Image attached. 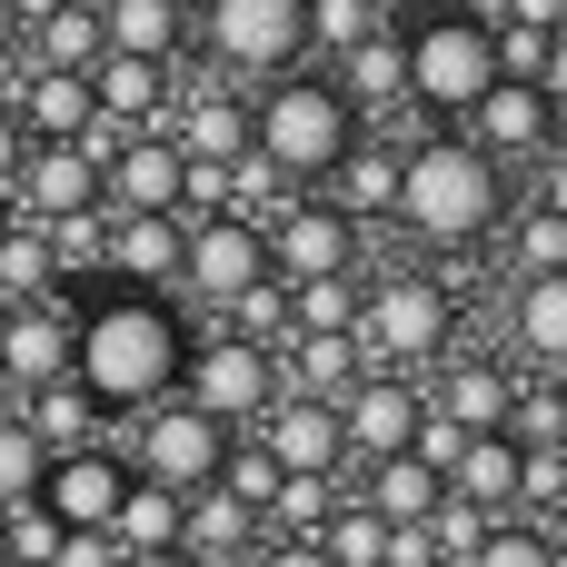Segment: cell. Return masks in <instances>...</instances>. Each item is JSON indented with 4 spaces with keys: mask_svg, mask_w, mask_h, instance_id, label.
Returning <instances> with one entry per match:
<instances>
[{
    "mask_svg": "<svg viewBox=\"0 0 567 567\" xmlns=\"http://www.w3.org/2000/svg\"><path fill=\"white\" fill-rule=\"evenodd\" d=\"M179 369H189V329L169 299H100L70 319V389L100 409V419H140L159 399H179Z\"/></svg>",
    "mask_w": 567,
    "mask_h": 567,
    "instance_id": "obj_1",
    "label": "cell"
},
{
    "mask_svg": "<svg viewBox=\"0 0 567 567\" xmlns=\"http://www.w3.org/2000/svg\"><path fill=\"white\" fill-rule=\"evenodd\" d=\"M508 209H518V199H508V169L478 159L468 140H409V150H399V209H389V219H409V239H429V249H478V239H498Z\"/></svg>",
    "mask_w": 567,
    "mask_h": 567,
    "instance_id": "obj_2",
    "label": "cell"
},
{
    "mask_svg": "<svg viewBox=\"0 0 567 567\" xmlns=\"http://www.w3.org/2000/svg\"><path fill=\"white\" fill-rule=\"evenodd\" d=\"M359 140H369V120H359V110H349L319 70L269 80V90H259V110H249V150H259L289 189H299V179H329Z\"/></svg>",
    "mask_w": 567,
    "mask_h": 567,
    "instance_id": "obj_3",
    "label": "cell"
},
{
    "mask_svg": "<svg viewBox=\"0 0 567 567\" xmlns=\"http://www.w3.org/2000/svg\"><path fill=\"white\" fill-rule=\"evenodd\" d=\"M458 349V289L429 279V269H389V279H359V359L389 369V379H419Z\"/></svg>",
    "mask_w": 567,
    "mask_h": 567,
    "instance_id": "obj_4",
    "label": "cell"
},
{
    "mask_svg": "<svg viewBox=\"0 0 567 567\" xmlns=\"http://www.w3.org/2000/svg\"><path fill=\"white\" fill-rule=\"evenodd\" d=\"M399 60H409V100H419V110H449V120H468V110H478V90L498 80V40H488V30H468L458 10H439V20H419V30H399Z\"/></svg>",
    "mask_w": 567,
    "mask_h": 567,
    "instance_id": "obj_5",
    "label": "cell"
},
{
    "mask_svg": "<svg viewBox=\"0 0 567 567\" xmlns=\"http://www.w3.org/2000/svg\"><path fill=\"white\" fill-rule=\"evenodd\" d=\"M199 40L229 80H289L309 60V0H209Z\"/></svg>",
    "mask_w": 567,
    "mask_h": 567,
    "instance_id": "obj_6",
    "label": "cell"
},
{
    "mask_svg": "<svg viewBox=\"0 0 567 567\" xmlns=\"http://www.w3.org/2000/svg\"><path fill=\"white\" fill-rule=\"evenodd\" d=\"M219 458H229V429H209L189 399H159V409H140L120 468L150 478V488H169V498H199V488H219Z\"/></svg>",
    "mask_w": 567,
    "mask_h": 567,
    "instance_id": "obj_7",
    "label": "cell"
},
{
    "mask_svg": "<svg viewBox=\"0 0 567 567\" xmlns=\"http://www.w3.org/2000/svg\"><path fill=\"white\" fill-rule=\"evenodd\" d=\"M179 399H189L209 429H259V419H269V399H279V379H269V359H259V349H239V339H189Z\"/></svg>",
    "mask_w": 567,
    "mask_h": 567,
    "instance_id": "obj_8",
    "label": "cell"
},
{
    "mask_svg": "<svg viewBox=\"0 0 567 567\" xmlns=\"http://www.w3.org/2000/svg\"><path fill=\"white\" fill-rule=\"evenodd\" d=\"M259 239H269V279H279V289H309V279H349V269H359V229H349L329 199H289V209H279Z\"/></svg>",
    "mask_w": 567,
    "mask_h": 567,
    "instance_id": "obj_9",
    "label": "cell"
},
{
    "mask_svg": "<svg viewBox=\"0 0 567 567\" xmlns=\"http://www.w3.org/2000/svg\"><path fill=\"white\" fill-rule=\"evenodd\" d=\"M329 419H339V449L379 468V458H399V449L419 439V419H429V389H419V379H389V369H369V379H359V389H349Z\"/></svg>",
    "mask_w": 567,
    "mask_h": 567,
    "instance_id": "obj_10",
    "label": "cell"
},
{
    "mask_svg": "<svg viewBox=\"0 0 567 567\" xmlns=\"http://www.w3.org/2000/svg\"><path fill=\"white\" fill-rule=\"evenodd\" d=\"M10 209H20L30 229L100 209V159H90V150H70V140H30V150H20V169H10Z\"/></svg>",
    "mask_w": 567,
    "mask_h": 567,
    "instance_id": "obj_11",
    "label": "cell"
},
{
    "mask_svg": "<svg viewBox=\"0 0 567 567\" xmlns=\"http://www.w3.org/2000/svg\"><path fill=\"white\" fill-rule=\"evenodd\" d=\"M100 209L110 219H179V150L159 130H130L100 159Z\"/></svg>",
    "mask_w": 567,
    "mask_h": 567,
    "instance_id": "obj_12",
    "label": "cell"
},
{
    "mask_svg": "<svg viewBox=\"0 0 567 567\" xmlns=\"http://www.w3.org/2000/svg\"><path fill=\"white\" fill-rule=\"evenodd\" d=\"M179 279L199 289V299H239V289H259L269 279V239L259 229H239V219H179Z\"/></svg>",
    "mask_w": 567,
    "mask_h": 567,
    "instance_id": "obj_13",
    "label": "cell"
},
{
    "mask_svg": "<svg viewBox=\"0 0 567 567\" xmlns=\"http://www.w3.org/2000/svg\"><path fill=\"white\" fill-rule=\"evenodd\" d=\"M548 130H558V100H548V90H528V80H488L458 140H468L478 159H498V169H508V159H538V150H548Z\"/></svg>",
    "mask_w": 567,
    "mask_h": 567,
    "instance_id": "obj_14",
    "label": "cell"
},
{
    "mask_svg": "<svg viewBox=\"0 0 567 567\" xmlns=\"http://www.w3.org/2000/svg\"><path fill=\"white\" fill-rule=\"evenodd\" d=\"M120 488H130L120 449H80V458H50V478H40V518H50L60 538H100V528H110V508H120Z\"/></svg>",
    "mask_w": 567,
    "mask_h": 567,
    "instance_id": "obj_15",
    "label": "cell"
},
{
    "mask_svg": "<svg viewBox=\"0 0 567 567\" xmlns=\"http://www.w3.org/2000/svg\"><path fill=\"white\" fill-rule=\"evenodd\" d=\"M239 439H259L279 478H339V468H349L339 419H329L319 399H269V419H259V429H239Z\"/></svg>",
    "mask_w": 567,
    "mask_h": 567,
    "instance_id": "obj_16",
    "label": "cell"
},
{
    "mask_svg": "<svg viewBox=\"0 0 567 567\" xmlns=\"http://www.w3.org/2000/svg\"><path fill=\"white\" fill-rule=\"evenodd\" d=\"M0 379L30 399V389H50V379H70V309H0Z\"/></svg>",
    "mask_w": 567,
    "mask_h": 567,
    "instance_id": "obj_17",
    "label": "cell"
},
{
    "mask_svg": "<svg viewBox=\"0 0 567 567\" xmlns=\"http://www.w3.org/2000/svg\"><path fill=\"white\" fill-rule=\"evenodd\" d=\"M508 399H518V379H508L498 359H449L429 419H449L458 439H498V429H508Z\"/></svg>",
    "mask_w": 567,
    "mask_h": 567,
    "instance_id": "obj_18",
    "label": "cell"
},
{
    "mask_svg": "<svg viewBox=\"0 0 567 567\" xmlns=\"http://www.w3.org/2000/svg\"><path fill=\"white\" fill-rule=\"evenodd\" d=\"M90 110L120 120V130H159V120H169V70H159V60L100 50V60H90Z\"/></svg>",
    "mask_w": 567,
    "mask_h": 567,
    "instance_id": "obj_19",
    "label": "cell"
},
{
    "mask_svg": "<svg viewBox=\"0 0 567 567\" xmlns=\"http://www.w3.org/2000/svg\"><path fill=\"white\" fill-rule=\"evenodd\" d=\"M100 269H120L140 299H159L179 279V219H110L100 229Z\"/></svg>",
    "mask_w": 567,
    "mask_h": 567,
    "instance_id": "obj_20",
    "label": "cell"
},
{
    "mask_svg": "<svg viewBox=\"0 0 567 567\" xmlns=\"http://www.w3.org/2000/svg\"><path fill=\"white\" fill-rule=\"evenodd\" d=\"M100 10V50H120V60H179V30H189V10L179 0H90Z\"/></svg>",
    "mask_w": 567,
    "mask_h": 567,
    "instance_id": "obj_21",
    "label": "cell"
},
{
    "mask_svg": "<svg viewBox=\"0 0 567 567\" xmlns=\"http://www.w3.org/2000/svg\"><path fill=\"white\" fill-rule=\"evenodd\" d=\"M10 120H20V140H80L100 110H90V80H70V70H30V80L10 90Z\"/></svg>",
    "mask_w": 567,
    "mask_h": 567,
    "instance_id": "obj_22",
    "label": "cell"
},
{
    "mask_svg": "<svg viewBox=\"0 0 567 567\" xmlns=\"http://www.w3.org/2000/svg\"><path fill=\"white\" fill-rule=\"evenodd\" d=\"M329 209L359 229V219H389L399 209V140H359L339 169H329Z\"/></svg>",
    "mask_w": 567,
    "mask_h": 567,
    "instance_id": "obj_23",
    "label": "cell"
},
{
    "mask_svg": "<svg viewBox=\"0 0 567 567\" xmlns=\"http://www.w3.org/2000/svg\"><path fill=\"white\" fill-rule=\"evenodd\" d=\"M329 90H339L359 120H369V110H399V100H409V60H399V30H369L359 50H339V80H329Z\"/></svg>",
    "mask_w": 567,
    "mask_h": 567,
    "instance_id": "obj_24",
    "label": "cell"
},
{
    "mask_svg": "<svg viewBox=\"0 0 567 567\" xmlns=\"http://www.w3.org/2000/svg\"><path fill=\"white\" fill-rule=\"evenodd\" d=\"M508 329H518V349H528V379H558V359H567V279H518Z\"/></svg>",
    "mask_w": 567,
    "mask_h": 567,
    "instance_id": "obj_25",
    "label": "cell"
},
{
    "mask_svg": "<svg viewBox=\"0 0 567 567\" xmlns=\"http://www.w3.org/2000/svg\"><path fill=\"white\" fill-rule=\"evenodd\" d=\"M20 429L40 439V458H80V449H110L100 439V409L70 389V379H50V389H30V409H20Z\"/></svg>",
    "mask_w": 567,
    "mask_h": 567,
    "instance_id": "obj_26",
    "label": "cell"
},
{
    "mask_svg": "<svg viewBox=\"0 0 567 567\" xmlns=\"http://www.w3.org/2000/svg\"><path fill=\"white\" fill-rule=\"evenodd\" d=\"M439 498H449V488H439L409 449H399V458H379V468H369V488H359V508H369L379 528H429V518H439Z\"/></svg>",
    "mask_w": 567,
    "mask_h": 567,
    "instance_id": "obj_27",
    "label": "cell"
},
{
    "mask_svg": "<svg viewBox=\"0 0 567 567\" xmlns=\"http://www.w3.org/2000/svg\"><path fill=\"white\" fill-rule=\"evenodd\" d=\"M100 538H110L120 558H169V548H179V498H169V488H150V478H130Z\"/></svg>",
    "mask_w": 567,
    "mask_h": 567,
    "instance_id": "obj_28",
    "label": "cell"
},
{
    "mask_svg": "<svg viewBox=\"0 0 567 567\" xmlns=\"http://www.w3.org/2000/svg\"><path fill=\"white\" fill-rule=\"evenodd\" d=\"M449 498L478 508V518H508L518 508V449L508 439H468V458L449 468Z\"/></svg>",
    "mask_w": 567,
    "mask_h": 567,
    "instance_id": "obj_29",
    "label": "cell"
},
{
    "mask_svg": "<svg viewBox=\"0 0 567 567\" xmlns=\"http://www.w3.org/2000/svg\"><path fill=\"white\" fill-rule=\"evenodd\" d=\"M30 50H40V70L90 80V60H100V10H90V0H50V10L30 20Z\"/></svg>",
    "mask_w": 567,
    "mask_h": 567,
    "instance_id": "obj_30",
    "label": "cell"
},
{
    "mask_svg": "<svg viewBox=\"0 0 567 567\" xmlns=\"http://www.w3.org/2000/svg\"><path fill=\"white\" fill-rule=\"evenodd\" d=\"M219 189H229V199H219V219H239V229H269V219L299 199V189H289L259 150H249V159H229V169H219Z\"/></svg>",
    "mask_w": 567,
    "mask_h": 567,
    "instance_id": "obj_31",
    "label": "cell"
},
{
    "mask_svg": "<svg viewBox=\"0 0 567 567\" xmlns=\"http://www.w3.org/2000/svg\"><path fill=\"white\" fill-rule=\"evenodd\" d=\"M289 329H299V339H359V269L289 289Z\"/></svg>",
    "mask_w": 567,
    "mask_h": 567,
    "instance_id": "obj_32",
    "label": "cell"
},
{
    "mask_svg": "<svg viewBox=\"0 0 567 567\" xmlns=\"http://www.w3.org/2000/svg\"><path fill=\"white\" fill-rule=\"evenodd\" d=\"M508 249H518V279H567V209L558 199H528L518 229H508Z\"/></svg>",
    "mask_w": 567,
    "mask_h": 567,
    "instance_id": "obj_33",
    "label": "cell"
},
{
    "mask_svg": "<svg viewBox=\"0 0 567 567\" xmlns=\"http://www.w3.org/2000/svg\"><path fill=\"white\" fill-rule=\"evenodd\" d=\"M339 498H349L339 478H279V498L259 508V528H279V538H319V528L339 518Z\"/></svg>",
    "mask_w": 567,
    "mask_h": 567,
    "instance_id": "obj_34",
    "label": "cell"
},
{
    "mask_svg": "<svg viewBox=\"0 0 567 567\" xmlns=\"http://www.w3.org/2000/svg\"><path fill=\"white\" fill-rule=\"evenodd\" d=\"M309 548H319L329 567H389V528H379V518H369L359 498H339V518H329V528H319Z\"/></svg>",
    "mask_w": 567,
    "mask_h": 567,
    "instance_id": "obj_35",
    "label": "cell"
},
{
    "mask_svg": "<svg viewBox=\"0 0 567 567\" xmlns=\"http://www.w3.org/2000/svg\"><path fill=\"white\" fill-rule=\"evenodd\" d=\"M369 30H389V0H309V50L329 40V60H339V50H359Z\"/></svg>",
    "mask_w": 567,
    "mask_h": 567,
    "instance_id": "obj_36",
    "label": "cell"
},
{
    "mask_svg": "<svg viewBox=\"0 0 567 567\" xmlns=\"http://www.w3.org/2000/svg\"><path fill=\"white\" fill-rule=\"evenodd\" d=\"M40 478H50L40 439H30L20 419H0V508H30V498H40Z\"/></svg>",
    "mask_w": 567,
    "mask_h": 567,
    "instance_id": "obj_37",
    "label": "cell"
},
{
    "mask_svg": "<svg viewBox=\"0 0 567 567\" xmlns=\"http://www.w3.org/2000/svg\"><path fill=\"white\" fill-rule=\"evenodd\" d=\"M40 239H50V279H90V269H100V209H80V219H50Z\"/></svg>",
    "mask_w": 567,
    "mask_h": 567,
    "instance_id": "obj_38",
    "label": "cell"
},
{
    "mask_svg": "<svg viewBox=\"0 0 567 567\" xmlns=\"http://www.w3.org/2000/svg\"><path fill=\"white\" fill-rule=\"evenodd\" d=\"M468 567H558V538H548V528H518V518H498V528H488V548H478Z\"/></svg>",
    "mask_w": 567,
    "mask_h": 567,
    "instance_id": "obj_39",
    "label": "cell"
},
{
    "mask_svg": "<svg viewBox=\"0 0 567 567\" xmlns=\"http://www.w3.org/2000/svg\"><path fill=\"white\" fill-rule=\"evenodd\" d=\"M50 567H120V548H110V538H60Z\"/></svg>",
    "mask_w": 567,
    "mask_h": 567,
    "instance_id": "obj_40",
    "label": "cell"
},
{
    "mask_svg": "<svg viewBox=\"0 0 567 567\" xmlns=\"http://www.w3.org/2000/svg\"><path fill=\"white\" fill-rule=\"evenodd\" d=\"M249 567H329V558H319L309 538H269V548H259V558H249Z\"/></svg>",
    "mask_w": 567,
    "mask_h": 567,
    "instance_id": "obj_41",
    "label": "cell"
},
{
    "mask_svg": "<svg viewBox=\"0 0 567 567\" xmlns=\"http://www.w3.org/2000/svg\"><path fill=\"white\" fill-rule=\"evenodd\" d=\"M20 150H30V140H20V120L0 110V189H10V169H20Z\"/></svg>",
    "mask_w": 567,
    "mask_h": 567,
    "instance_id": "obj_42",
    "label": "cell"
},
{
    "mask_svg": "<svg viewBox=\"0 0 567 567\" xmlns=\"http://www.w3.org/2000/svg\"><path fill=\"white\" fill-rule=\"evenodd\" d=\"M399 10H419V20H439V10H458V0H399Z\"/></svg>",
    "mask_w": 567,
    "mask_h": 567,
    "instance_id": "obj_43",
    "label": "cell"
},
{
    "mask_svg": "<svg viewBox=\"0 0 567 567\" xmlns=\"http://www.w3.org/2000/svg\"><path fill=\"white\" fill-rule=\"evenodd\" d=\"M120 567H189V558H179V548H169V558H120Z\"/></svg>",
    "mask_w": 567,
    "mask_h": 567,
    "instance_id": "obj_44",
    "label": "cell"
},
{
    "mask_svg": "<svg viewBox=\"0 0 567 567\" xmlns=\"http://www.w3.org/2000/svg\"><path fill=\"white\" fill-rule=\"evenodd\" d=\"M10 229H20V209H10V189H0V239H10Z\"/></svg>",
    "mask_w": 567,
    "mask_h": 567,
    "instance_id": "obj_45",
    "label": "cell"
},
{
    "mask_svg": "<svg viewBox=\"0 0 567 567\" xmlns=\"http://www.w3.org/2000/svg\"><path fill=\"white\" fill-rule=\"evenodd\" d=\"M10 40H20V30H10V0H0V50H10Z\"/></svg>",
    "mask_w": 567,
    "mask_h": 567,
    "instance_id": "obj_46",
    "label": "cell"
}]
</instances>
